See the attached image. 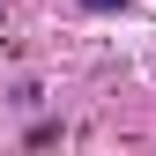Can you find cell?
Returning a JSON list of instances; mask_svg holds the SVG:
<instances>
[{
    "label": "cell",
    "mask_w": 156,
    "mask_h": 156,
    "mask_svg": "<svg viewBox=\"0 0 156 156\" xmlns=\"http://www.w3.org/2000/svg\"><path fill=\"white\" fill-rule=\"evenodd\" d=\"M82 8H89V15H126L134 0H82Z\"/></svg>",
    "instance_id": "1"
}]
</instances>
